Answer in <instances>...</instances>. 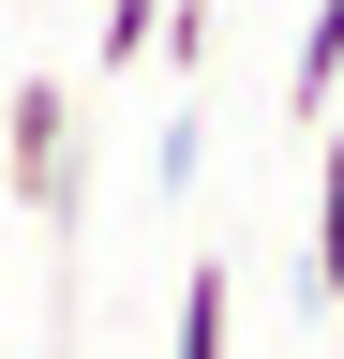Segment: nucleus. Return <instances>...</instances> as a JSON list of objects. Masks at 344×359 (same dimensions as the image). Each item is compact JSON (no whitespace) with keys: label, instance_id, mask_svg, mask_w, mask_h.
<instances>
[{"label":"nucleus","instance_id":"obj_1","mask_svg":"<svg viewBox=\"0 0 344 359\" xmlns=\"http://www.w3.org/2000/svg\"><path fill=\"white\" fill-rule=\"evenodd\" d=\"M0 180H15V210H75V75H15V105H0Z\"/></svg>","mask_w":344,"mask_h":359},{"label":"nucleus","instance_id":"obj_2","mask_svg":"<svg viewBox=\"0 0 344 359\" xmlns=\"http://www.w3.org/2000/svg\"><path fill=\"white\" fill-rule=\"evenodd\" d=\"M329 90H344V0L299 15V60H284V105H299V120H329Z\"/></svg>","mask_w":344,"mask_h":359},{"label":"nucleus","instance_id":"obj_3","mask_svg":"<svg viewBox=\"0 0 344 359\" xmlns=\"http://www.w3.org/2000/svg\"><path fill=\"white\" fill-rule=\"evenodd\" d=\"M165 359H225V255L180 269V330H165Z\"/></svg>","mask_w":344,"mask_h":359},{"label":"nucleus","instance_id":"obj_4","mask_svg":"<svg viewBox=\"0 0 344 359\" xmlns=\"http://www.w3.org/2000/svg\"><path fill=\"white\" fill-rule=\"evenodd\" d=\"M315 299L344 314V135H329V165H315Z\"/></svg>","mask_w":344,"mask_h":359},{"label":"nucleus","instance_id":"obj_5","mask_svg":"<svg viewBox=\"0 0 344 359\" xmlns=\"http://www.w3.org/2000/svg\"><path fill=\"white\" fill-rule=\"evenodd\" d=\"M150 45H165L180 75H209V45H225V30H209V0H150Z\"/></svg>","mask_w":344,"mask_h":359},{"label":"nucleus","instance_id":"obj_6","mask_svg":"<svg viewBox=\"0 0 344 359\" xmlns=\"http://www.w3.org/2000/svg\"><path fill=\"white\" fill-rule=\"evenodd\" d=\"M120 60H150V0H105V75Z\"/></svg>","mask_w":344,"mask_h":359}]
</instances>
